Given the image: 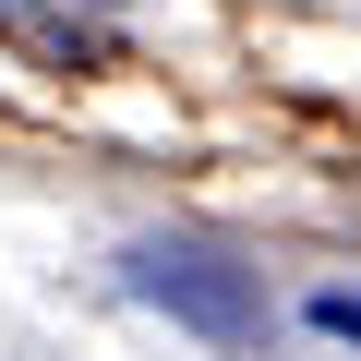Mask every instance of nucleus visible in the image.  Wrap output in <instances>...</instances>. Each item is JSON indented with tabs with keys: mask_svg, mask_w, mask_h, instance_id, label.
<instances>
[{
	"mask_svg": "<svg viewBox=\"0 0 361 361\" xmlns=\"http://www.w3.org/2000/svg\"><path fill=\"white\" fill-rule=\"evenodd\" d=\"M121 289L133 301H157L169 325H193L205 349H265V277L241 265V253H217V241H193V229H145L133 253H121Z\"/></svg>",
	"mask_w": 361,
	"mask_h": 361,
	"instance_id": "f257e3e1",
	"label": "nucleus"
},
{
	"mask_svg": "<svg viewBox=\"0 0 361 361\" xmlns=\"http://www.w3.org/2000/svg\"><path fill=\"white\" fill-rule=\"evenodd\" d=\"M313 325H325V337H349V349H361V289H313Z\"/></svg>",
	"mask_w": 361,
	"mask_h": 361,
	"instance_id": "f03ea898",
	"label": "nucleus"
}]
</instances>
